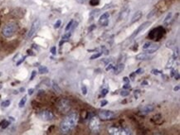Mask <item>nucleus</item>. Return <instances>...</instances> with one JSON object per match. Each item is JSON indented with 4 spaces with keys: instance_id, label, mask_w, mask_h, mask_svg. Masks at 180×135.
<instances>
[{
    "instance_id": "f704fd0d",
    "label": "nucleus",
    "mask_w": 180,
    "mask_h": 135,
    "mask_svg": "<svg viewBox=\"0 0 180 135\" xmlns=\"http://www.w3.org/2000/svg\"><path fill=\"white\" fill-rule=\"evenodd\" d=\"M135 73L136 74H142V73H144V70H143L142 68H140L135 71Z\"/></svg>"
},
{
    "instance_id": "4be33fe9",
    "label": "nucleus",
    "mask_w": 180,
    "mask_h": 135,
    "mask_svg": "<svg viewBox=\"0 0 180 135\" xmlns=\"http://www.w3.org/2000/svg\"><path fill=\"white\" fill-rule=\"evenodd\" d=\"M101 55H102V52H99V53L94 54V55H92V56H90V60H95V59H96V58H99Z\"/></svg>"
},
{
    "instance_id": "5701e85b",
    "label": "nucleus",
    "mask_w": 180,
    "mask_h": 135,
    "mask_svg": "<svg viewBox=\"0 0 180 135\" xmlns=\"http://www.w3.org/2000/svg\"><path fill=\"white\" fill-rule=\"evenodd\" d=\"M99 2H100V0H90V4L91 6H96L99 4Z\"/></svg>"
},
{
    "instance_id": "37998d69",
    "label": "nucleus",
    "mask_w": 180,
    "mask_h": 135,
    "mask_svg": "<svg viewBox=\"0 0 180 135\" xmlns=\"http://www.w3.org/2000/svg\"><path fill=\"white\" fill-rule=\"evenodd\" d=\"M174 78H175L176 80H178V79H179V75H178V72H176L175 75H174Z\"/></svg>"
},
{
    "instance_id": "f257e3e1",
    "label": "nucleus",
    "mask_w": 180,
    "mask_h": 135,
    "mask_svg": "<svg viewBox=\"0 0 180 135\" xmlns=\"http://www.w3.org/2000/svg\"><path fill=\"white\" fill-rule=\"evenodd\" d=\"M78 121V115L77 114H71L68 116H66V118L63 119V121L62 122L61 125H60V129L61 131L64 134L70 133L72 131V129L76 126Z\"/></svg>"
},
{
    "instance_id": "b1692460",
    "label": "nucleus",
    "mask_w": 180,
    "mask_h": 135,
    "mask_svg": "<svg viewBox=\"0 0 180 135\" xmlns=\"http://www.w3.org/2000/svg\"><path fill=\"white\" fill-rule=\"evenodd\" d=\"M62 24V21L61 20H57L56 23L54 24V28L55 29H56V28H59L60 27V26H61Z\"/></svg>"
},
{
    "instance_id": "6ab92c4d",
    "label": "nucleus",
    "mask_w": 180,
    "mask_h": 135,
    "mask_svg": "<svg viewBox=\"0 0 180 135\" xmlns=\"http://www.w3.org/2000/svg\"><path fill=\"white\" fill-rule=\"evenodd\" d=\"M10 104H11V101L10 100H5V101H4V102H2V104H1V105L2 106V107H8V106L10 105Z\"/></svg>"
},
{
    "instance_id": "2f4dec72",
    "label": "nucleus",
    "mask_w": 180,
    "mask_h": 135,
    "mask_svg": "<svg viewBox=\"0 0 180 135\" xmlns=\"http://www.w3.org/2000/svg\"><path fill=\"white\" fill-rule=\"evenodd\" d=\"M36 71H33L32 72V76H31L30 77V80H32L33 79H34V77L36 76Z\"/></svg>"
},
{
    "instance_id": "49530a36",
    "label": "nucleus",
    "mask_w": 180,
    "mask_h": 135,
    "mask_svg": "<svg viewBox=\"0 0 180 135\" xmlns=\"http://www.w3.org/2000/svg\"><path fill=\"white\" fill-rule=\"evenodd\" d=\"M147 84H148V83L146 82V81H144V82H142V85H147Z\"/></svg>"
},
{
    "instance_id": "58836bf2",
    "label": "nucleus",
    "mask_w": 180,
    "mask_h": 135,
    "mask_svg": "<svg viewBox=\"0 0 180 135\" xmlns=\"http://www.w3.org/2000/svg\"><path fill=\"white\" fill-rule=\"evenodd\" d=\"M155 12V10H154V11H152V12H151V13H150V14H148V16H147V18H148H148H150V17H152V16H153V15H154V13H155V12Z\"/></svg>"
},
{
    "instance_id": "20e7f679",
    "label": "nucleus",
    "mask_w": 180,
    "mask_h": 135,
    "mask_svg": "<svg viewBox=\"0 0 180 135\" xmlns=\"http://www.w3.org/2000/svg\"><path fill=\"white\" fill-rule=\"evenodd\" d=\"M39 118L43 121H50L53 119L54 115L52 111L45 110L41 111V112L39 113Z\"/></svg>"
},
{
    "instance_id": "f3484780",
    "label": "nucleus",
    "mask_w": 180,
    "mask_h": 135,
    "mask_svg": "<svg viewBox=\"0 0 180 135\" xmlns=\"http://www.w3.org/2000/svg\"><path fill=\"white\" fill-rule=\"evenodd\" d=\"M26 102H27V96H24L23 98L21 99L20 102H19V104H18V106H19L20 108H22L23 106L25 105Z\"/></svg>"
},
{
    "instance_id": "0eeeda50",
    "label": "nucleus",
    "mask_w": 180,
    "mask_h": 135,
    "mask_svg": "<svg viewBox=\"0 0 180 135\" xmlns=\"http://www.w3.org/2000/svg\"><path fill=\"white\" fill-rule=\"evenodd\" d=\"M98 116L101 119H110L114 116V113L110 110H102L99 112Z\"/></svg>"
},
{
    "instance_id": "7c9ffc66",
    "label": "nucleus",
    "mask_w": 180,
    "mask_h": 135,
    "mask_svg": "<svg viewBox=\"0 0 180 135\" xmlns=\"http://www.w3.org/2000/svg\"><path fill=\"white\" fill-rule=\"evenodd\" d=\"M152 74H154V75H156V76H158V74H160L161 72L158 71V70H155V69H154V70H152Z\"/></svg>"
},
{
    "instance_id": "4c0bfd02",
    "label": "nucleus",
    "mask_w": 180,
    "mask_h": 135,
    "mask_svg": "<svg viewBox=\"0 0 180 135\" xmlns=\"http://www.w3.org/2000/svg\"><path fill=\"white\" fill-rule=\"evenodd\" d=\"M107 104H108V101H107V100H104L102 101V102H101L100 106H102V107H103V106L106 105H107Z\"/></svg>"
},
{
    "instance_id": "c756f323",
    "label": "nucleus",
    "mask_w": 180,
    "mask_h": 135,
    "mask_svg": "<svg viewBox=\"0 0 180 135\" xmlns=\"http://www.w3.org/2000/svg\"><path fill=\"white\" fill-rule=\"evenodd\" d=\"M25 59H26V56H23V57H22V58H21V59L19 60V61H18L17 62V64H16V65H17V66H19L20 64H22V62L25 61Z\"/></svg>"
},
{
    "instance_id": "c03bdc74",
    "label": "nucleus",
    "mask_w": 180,
    "mask_h": 135,
    "mask_svg": "<svg viewBox=\"0 0 180 135\" xmlns=\"http://www.w3.org/2000/svg\"><path fill=\"white\" fill-rule=\"evenodd\" d=\"M179 90V86H178H178H176V87H174V91H176V90Z\"/></svg>"
},
{
    "instance_id": "f03ea898",
    "label": "nucleus",
    "mask_w": 180,
    "mask_h": 135,
    "mask_svg": "<svg viewBox=\"0 0 180 135\" xmlns=\"http://www.w3.org/2000/svg\"><path fill=\"white\" fill-rule=\"evenodd\" d=\"M18 30V25L15 22H8L4 27L2 30V35L5 37H12Z\"/></svg>"
},
{
    "instance_id": "ea45409f",
    "label": "nucleus",
    "mask_w": 180,
    "mask_h": 135,
    "mask_svg": "<svg viewBox=\"0 0 180 135\" xmlns=\"http://www.w3.org/2000/svg\"><path fill=\"white\" fill-rule=\"evenodd\" d=\"M33 91H34V89H29L28 90V95H32L33 94Z\"/></svg>"
},
{
    "instance_id": "6e6552de",
    "label": "nucleus",
    "mask_w": 180,
    "mask_h": 135,
    "mask_svg": "<svg viewBox=\"0 0 180 135\" xmlns=\"http://www.w3.org/2000/svg\"><path fill=\"white\" fill-rule=\"evenodd\" d=\"M150 25H151V22H145L143 23V24H141L139 27L137 28V30H135L134 32V33H133L132 36L130 37V39H133L134 37H135L140 32H142V31H144V29H146V28H147Z\"/></svg>"
},
{
    "instance_id": "ddd939ff",
    "label": "nucleus",
    "mask_w": 180,
    "mask_h": 135,
    "mask_svg": "<svg viewBox=\"0 0 180 135\" xmlns=\"http://www.w3.org/2000/svg\"><path fill=\"white\" fill-rule=\"evenodd\" d=\"M137 60H140V61H147V60H151L153 58V56H150V54L148 53H140L139 55L136 56Z\"/></svg>"
},
{
    "instance_id": "aec40b11",
    "label": "nucleus",
    "mask_w": 180,
    "mask_h": 135,
    "mask_svg": "<svg viewBox=\"0 0 180 135\" xmlns=\"http://www.w3.org/2000/svg\"><path fill=\"white\" fill-rule=\"evenodd\" d=\"M73 22H74V21L73 20H71L70 22L67 23V25H66V32H67V31H69V30H71V27H72V26L73 24Z\"/></svg>"
},
{
    "instance_id": "c85d7f7f",
    "label": "nucleus",
    "mask_w": 180,
    "mask_h": 135,
    "mask_svg": "<svg viewBox=\"0 0 180 135\" xmlns=\"http://www.w3.org/2000/svg\"><path fill=\"white\" fill-rule=\"evenodd\" d=\"M9 122H8V121H4V123H2V129H6L8 126L9 125Z\"/></svg>"
},
{
    "instance_id": "bb28decb",
    "label": "nucleus",
    "mask_w": 180,
    "mask_h": 135,
    "mask_svg": "<svg viewBox=\"0 0 180 135\" xmlns=\"http://www.w3.org/2000/svg\"><path fill=\"white\" fill-rule=\"evenodd\" d=\"M120 95L122 96H128V95H130V92L128 91V90H122L120 92Z\"/></svg>"
},
{
    "instance_id": "9d476101",
    "label": "nucleus",
    "mask_w": 180,
    "mask_h": 135,
    "mask_svg": "<svg viewBox=\"0 0 180 135\" xmlns=\"http://www.w3.org/2000/svg\"><path fill=\"white\" fill-rule=\"evenodd\" d=\"M109 17L110 13L109 12H105L100 16V19H99V23L101 26H107L109 23Z\"/></svg>"
},
{
    "instance_id": "7ed1b4c3",
    "label": "nucleus",
    "mask_w": 180,
    "mask_h": 135,
    "mask_svg": "<svg viewBox=\"0 0 180 135\" xmlns=\"http://www.w3.org/2000/svg\"><path fill=\"white\" fill-rule=\"evenodd\" d=\"M57 109H58V110L62 114H66L71 109V104H70L69 100H66V99H62L57 103Z\"/></svg>"
},
{
    "instance_id": "473e14b6",
    "label": "nucleus",
    "mask_w": 180,
    "mask_h": 135,
    "mask_svg": "<svg viewBox=\"0 0 180 135\" xmlns=\"http://www.w3.org/2000/svg\"><path fill=\"white\" fill-rule=\"evenodd\" d=\"M51 52L52 55H56V46H53V47L51 48Z\"/></svg>"
},
{
    "instance_id": "dca6fc26",
    "label": "nucleus",
    "mask_w": 180,
    "mask_h": 135,
    "mask_svg": "<svg viewBox=\"0 0 180 135\" xmlns=\"http://www.w3.org/2000/svg\"><path fill=\"white\" fill-rule=\"evenodd\" d=\"M38 71L40 74H46L48 72V69L46 66H40L38 69Z\"/></svg>"
},
{
    "instance_id": "423d86ee",
    "label": "nucleus",
    "mask_w": 180,
    "mask_h": 135,
    "mask_svg": "<svg viewBox=\"0 0 180 135\" xmlns=\"http://www.w3.org/2000/svg\"><path fill=\"white\" fill-rule=\"evenodd\" d=\"M109 133L110 134H131L129 129H122V128H116V127H112L109 129Z\"/></svg>"
},
{
    "instance_id": "a18cd8bd",
    "label": "nucleus",
    "mask_w": 180,
    "mask_h": 135,
    "mask_svg": "<svg viewBox=\"0 0 180 135\" xmlns=\"http://www.w3.org/2000/svg\"><path fill=\"white\" fill-rule=\"evenodd\" d=\"M9 119H11L12 121H14V120H15V119H14V118H12V117H9Z\"/></svg>"
},
{
    "instance_id": "de8ad7c7",
    "label": "nucleus",
    "mask_w": 180,
    "mask_h": 135,
    "mask_svg": "<svg viewBox=\"0 0 180 135\" xmlns=\"http://www.w3.org/2000/svg\"><path fill=\"white\" fill-rule=\"evenodd\" d=\"M20 90H21V91H24V88H22V89H21Z\"/></svg>"
},
{
    "instance_id": "a19ab883",
    "label": "nucleus",
    "mask_w": 180,
    "mask_h": 135,
    "mask_svg": "<svg viewBox=\"0 0 180 135\" xmlns=\"http://www.w3.org/2000/svg\"><path fill=\"white\" fill-rule=\"evenodd\" d=\"M136 76V73H135V72H134V73H132L131 75H130V77L131 78V79H132L133 80H134V76Z\"/></svg>"
},
{
    "instance_id": "39448f33",
    "label": "nucleus",
    "mask_w": 180,
    "mask_h": 135,
    "mask_svg": "<svg viewBox=\"0 0 180 135\" xmlns=\"http://www.w3.org/2000/svg\"><path fill=\"white\" fill-rule=\"evenodd\" d=\"M39 27H40V21H39V19H36L32 22V27H31L29 32H28V38L32 37V36L34 35L36 32H38Z\"/></svg>"
},
{
    "instance_id": "cd10ccee",
    "label": "nucleus",
    "mask_w": 180,
    "mask_h": 135,
    "mask_svg": "<svg viewBox=\"0 0 180 135\" xmlns=\"http://www.w3.org/2000/svg\"><path fill=\"white\" fill-rule=\"evenodd\" d=\"M150 44H151V42H150V41H147V42H145V43L144 44V46H143V49H144V50H146V49H148V47H150Z\"/></svg>"
},
{
    "instance_id": "412c9836",
    "label": "nucleus",
    "mask_w": 180,
    "mask_h": 135,
    "mask_svg": "<svg viewBox=\"0 0 180 135\" xmlns=\"http://www.w3.org/2000/svg\"><path fill=\"white\" fill-rule=\"evenodd\" d=\"M52 87H53V89L55 91H56V92H58V93H61V89L59 88V86L57 85V84H56L55 82H53V85H52Z\"/></svg>"
},
{
    "instance_id": "72a5a7b5",
    "label": "nucleus",
    "mask_w": 180,
    "mask_h": 135,
    "mask_svg": "<svg viewBox=\"0 0 180 135\" xmlns=\"http://www.w3.org/2000/svg\"><path fill=\"white\" fill-rule=\"evenodd\" d=\"M131 88V86L130 85V84H128V83H126V85H123V89L124 90H127V89H130Z\"/></svg>"
},
{
    "instance_id": "a878e982",
    "label": "nucleus",
    "mask_w": 180,
    "mask_h": 135,
    "mask_svg": "<svg viewBox=\"0 0 180 135\" xmlns=\"http://www.w3.org/2000/svg\"><path fill=\"white\" fill-rule=\"evenodd\" d=\"M171 17H172V12H169V13L167 15V17H165V19H164V23H167V22H168L169 20L171 19Z\"/></svg>"
},
{
    "instance_id": "9b49d317",
    "label": "nucleus",
    "mask_w": 180,
    "mask_h": 135,
    "mask_svg": "<svg viewBox=\"0 0 180 135\" xmlns=\"http://www.w3.org/2000/svg\"><path fill=\"white\" fill-rule=\"evenodd\" d=\"M154 110V107L153 105H146L144 107H143L141 109V110H140V112H141L142 115H148V114H150V112H153Z\"/></svg>"
},
{
    "instance_id": "f8f14e48",
    "label": "nucleus",
    "mask_w": 180,
    "mask_h": 135,
    "mask_svg": "<svg viewBox=\"0 0 180 135\" xmlns=\"http://www.w3.org/2000/svg\"><path fill=\"white\" fill-rule=\"evenodd\" d=\"M160 48V45L157 43H151L150 44V47H148V49H146V52H147L148 54H150V53H154V52H155L156 51L158 50V49Z\"/></svg>"
},
{
    "instance_id": "c9c22d12",
    "label": "nucleus",
    "mask_w": 180,
    "mask_h": 135,
    "mask_svg": "<svg viewBox=\"0 0 180 135\" xmlns=\"http://www.w3.org/2000/svg\"><path fill=\"white\" fill-rule=\"evenodd\" d=\"M108 93V90L107 89H104V90H102V91H101V95H103V96H105V95L107 94Z\"/></svg>"
},
{
    "instance_id": "1a4fd4ad",
    "label": "nucleus",
    "mask_w": 180,
    "mask_h": 135,
    "mask_svg": "<svg viewBox=\"0 0 180 135\" xmlns=\"http://www.w3.org/2000/svg\"><path fill=\"white\" fill-rule=\"evenodd\" d=\"M90 129L94 132H97L99 130V127H100V123H99V120L97 119H92L90 122L89 124Z\"/></svg>"
},
{
    "instance_id": "a211bd4d",
    "label": "nucleus",
    "mask_w": 180,
    "mask_h": 135,
    "mask_svg": "<svg viewBox=\"0 0 180 135\" xmlns=\"http://www.w3.org/2000/svg\"><path fill=\"white\" fill-rule=\"evenodd\" d=\"M71 36H72V33H71V32H66V33H65L63 36H62V40H64V41H66L67 40H68V39H70Z\"/></svg>"
},
{
    "instance_id": "4468645a",
    "label": "nucleus",
    "mask_w": 180,
    "mask_h": 135,
    "mask_svg": "<svg viewBox=\"0 0 180 135\" xmlns=\"http://www.w3.org/2000/svg\"><path fill=\"white\" fill-rule=\"evenodd\" d=\"M141 17H142V12L140 11H138L137 12H135L134 14V16L132 17L131 23H134L135 22H137V21H139L140 18H141Z\"/></svg>"
},
{
    "instance_id": "79ce46f5",
    "label": "nucleus",
    "mask_w": 180,
    "mask_h": 135,
    "mask_svg": "<svg viewBox=\"0 0 180 135\" xmlns=\"http://www.w3.org/2000/svg\"><path fill=\"white\" fill-rule=\"evenodd\" d=\"M124 81L126 83H130V79L128 77H124Z\"/></svg>"
},
{
    "instance_id": "2eb2a0df",
    "label": "nucleus",
    "mask_w": 180,
    "mask_h": 135,
    "mask_svg": "<svg viewBox=\"0 0 180 135\" xmlns=\"http://www.w3.org/2000/svg\"><path fill=\"white\" fill-rule=\"evenodd\" d=\"M124 69V64H119L118 66H116V67L114 70V75H119L120 72H122Z\"/></svg>"
},
{
    "instance_id": "e433bc0d",
    "label": "nucleus",
    "mask_w": 180,
    "mask_h": 135,
    "mask_svg": "<svg viewBox=\"0 0 180 135\" xmlns=\"http://www.w3.org/2000/svg\"><path fill=\"white\" fill-rule=\"evenodd\" d=\"M113 67H114V66L112 64H110V65H108V66L106 67V71H110V70H111V69H113Z\"/></svg>"
},
{
    "instance_id": "393cba45",
    "label": "nucleus",
    "mask_w": 180,
    "mask_h": 135,
    "mask_svg": "<svg viewBox=\"0 0 180 135\" xmlns=\"http://www.w3.org/2000/svg\"><path fill=\"white\" fill-rule=\"evenodd\" d=\"M82 94L86 95L87 94V89H86V86L85 85H82Z\"/></svg>"
}]
</instances>
